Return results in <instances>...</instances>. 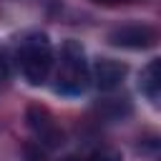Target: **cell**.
<instances>
[{
	"label": "cell",
	"mask_w": 161,
	"mask_h": 161,
	"mask_svg": "<svg viewBox=\"0 0 161 161\" xmlns=\"http://www.w3.org/2000/svg\"><path fill=\"white\" fill-rule=\"evenodd\" d=\"M88 83H91V68L83 45L78 40H65L55 70V91L63 96H80L88 88Z\"/></svg>",
	"instance_id": "obj_1"
},
{
	"label": "cell",
	"mask_w": 161,
	"mask_h": 161,
	"mask_svg": "<svg viewBox=\"0 0 161 161\" xmlns=\"http://www.w3.org/2000/svg\"><path fill=\"white\" fill-rule=\"evenodd\" d=\"M18 65L30 86H43L53 68V45L45 33H30L18 48Z\"/></svg>",
	"instance_id": "obj_2"
},
{
	"label": "cell",
	"mask_w": 161,
	"mask_h": 161,
	"mask_svg": "<svg viewBox=\"0 0 161 161\" xmlns=\"http://www.w3.org/2000/svg\"><path fill=\"white\" fill-rule=\"evenodd\" d=\"M108 40H111V45H118V48L143 50L156 43V33L148 25H123V28H116L108 35Z\"/></svg>",
	"instance_id": "obj_3"
},
{
	"label": "cell",
	"mask_w": 161,
	"mask_h": 161,
	"mask_svg": "<svg viewBox=\"0 0 161 161\" xmlns=\"http://www.w3.org/2000/svg\"><path fill=\"white\" fill-rule=\"evenodd\" d=\"M28 126L33 128V133L45 143V146H58L63 143V133L55 126V121L50 118V113L40 106H30L28 108Z\"/></svg>",
	"instance_id": "obj_4"
},
{
	"label": "cell",
	"mask_w": 161,
	"mask_h": 161,
	"mask_svg": "<svg viewBox=\"0 0 161 161\" xmlns=\"http://www.w3.org/2000/svg\"><path fill=\"white\" fill-rule=\"evenodd\" d=\"M123 75H126V65L113 58H101L93 65V80L101 91H113L116 86H121Z\"/></svg>",
	"instance_id": "obj_5"
},
{
	"label": "cell",
	"mask_w": 161,
	"mask_h": 161,
	"mask_svg": "<svg viewBox=\"0 0 161 161\" xmlns=\"http://www.w3.org/2000/svg\"><path fill=\"white\" fill-rule=\"evenodd\" d=\"M138 88H141V93H143L153 106H158V98H161V60H158V58H153V60L141 70V75H138Z\"/></svg>",
	"instance_id": "obj_6"
},
{
	"label": "cell",
	"mask_w": 161,
	"mask_h": 161,
	"mask_svg": "<svg viewBox=\"0 0 161 161\" xmlns=\"http://www.w3.org/2000/svg\"><path fill=\"white\" fill-rule=\"evenodd\" d=\"M83 161H123L121 158V153H116V151H111V148H101V151H93L88 158H83Z\"/></svg>",
	"instance_id": "obj_7"
},
{
	"label": "cell",
	"mask_w": 161,
	"mask_h": 161,
	"mask_svg": "<svg viewBox=\"0 0 161 161\" xmlns=\"http://www.w3.org/2000/svg\"><path fill=\"white\" fill-rule=\"evenodd\" d=\"M8 78V63H5V55H3V50H0V83Z\"/></svg>",
	"instance_id": "obj_8"
},
{
	"label": "cell",
	"mask_w": 161,
	"mask_h": 161,
	"mask_svg": "<svg viewBox=\"0 0 161 161\" xmlns=\"http://www.w3.org/2000/svg\"><path fill=\"white\" fill-rule=\"evenodd\" d=\"M98 3H128V0H98Z\"/></svg>",
	"instance_id": "obj_9"
}]
</instances>
